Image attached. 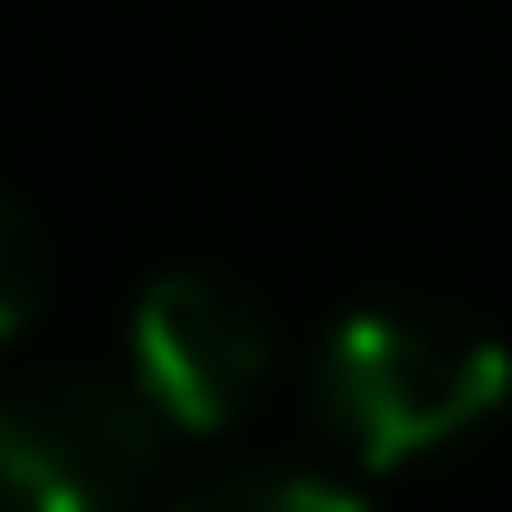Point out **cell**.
<instances>
[{"label": "cell", "mask_w": 512, "mask_h": 512, "mask_svg": "<svg viewBox=\"0 0 512 512\" xmlns=\"http://www.w3.org/2000/svg\"><path fill=\"white\" fill-rule=\"evenodd\" d=\"M512 399V351L465 313L408 304H351L313 351V418L361 475H399L446 446H465L475 427H494Z\"/></svg>", "instance_id": "obj_1"}, {"label": "cell", "mask_w": 512, "mask_h": 512, "mask_svg": "<svg viewBox=\"0 0 512 512\" xmlns=\"http://www.w3.org/2000/svg\"><path fill=\"white\" fill-rule=\"evenodd\" d=\"M124 361H133V399L152 408V427L181 437H228L275 380V323L238 275L209 266H171L133 294L124 313Z\"/></svg>", "instance_id": "obj_2"}, {"label": "cell", "mask_w": 512, "mask_h": 512, "mask_svg": "<svg viewBox=\"0 0 512 512\" xmlns=\"http://www.w3.org/2000/svg\"><path fill=\"white\" fill-rule=\"evenodd\" d=\"M162 427L124 380L57 370L0 389V512H143Z\"/></svg>", "instance_id": "obj_3"}, {"label": "cell", "mask_w": 512, "mask_h": 512, "mask_svg": "<svg viewBox=\"0 0 512 512\" xmlns=\"http://www.w3.org/2000/svg\"><path fill=\"white\" fill-rule=\"evenodd\" d=\"M181 512H361V494L304 465H238V475H209L200 494H181Z\"/></svg>", "instance_id": "obj_4"}, {"label": "cell", "mask_w": 512, "mask_h": 512, "mask_svg": "<svg viewBox=\"0 0 512 512\" xmlns=\"http://www.w3.org/2000/svg\"><path fill=\"white\" fill-rule=\"evenodd\" d=\"M38 304H48V238H38L29 200L0 190V342H19L38 323Z\"/></svg>", "instance_id": "obj_5"}]
</instances>
